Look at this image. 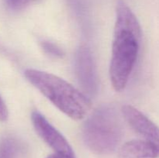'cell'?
Masks as SVG:
<instances>
[{"label": "cell", "mask_w": 159, "mask_h": 158, "mask_svg": "<svg viewBox=\"0 0 159 158\" xmlns=\"http://www.w3.org/2000/svg\"><path fill=\"white\" fill-rule=\"evenodd\" d=\"M141 29L136 15L124 2L116 6L110 77L116 91L124 90L138 58Z\"/></svg>", "instance_id": "6da1fadb"}, {"label": "cell", "mask_w": 159, "mask_h": 158, "mask_svg": "<svg viewBox=\"0 0 159 158\" xmlns=\"http://www.w3.org/2000/svg\"><path fill=\"white\" fill-rule=\"evenodd\" d=\"M24 74L36 88L68 117L79 120L89 112V99L64 79L35 69L26 70Z\"/></svg>", "instance_id": "7a4b0ae2"}, {"label": "cell", "mask_w": 159, "mask_h": 158, "mask_svg": "<svg viewBox=\"0 0 159 158\" xmlns=\"http://www.w3.org/2000/svg\"><path fill=\"white\" fill-rule=\"evenodd\" d=\"M123 136L122 125L116 110L110 106L98 108L85 121L82 137L96 154H109L116 150Z\"/></svg>", "instance_id": "3957f363"}, {"label": "cell", "mask_w": 159, "mask_h": 158, "mask_svg": "<svg viewBox=\"0 0 159 158\" xmlns=\"http://www.w3.org/2000/svg\"><path fill=\"white\" fill-rule=\"evenodd\" d=\"M31 119L37 134L56 153L75 158L72 149L67 139L45 119L44 116L38 112H34L31 116Z\"/></svg>", "instance_id": "277c9868"}, {"label": "cell", "mask_w": 159, "mask_h": 158, "mask_svg": "<svg viewBox=\"0 0 159 158\" xmlns=\"http://www.w3.org/2000/svg\"><path fill=\"white\" fill-rule=\"evenodd\" d=\"M75 73L79 84L85 92L93 95L98 91L97 71L91 50L86 46H81L75 56Z\"/></svg>", "instance_id": "5b68a950"}, {"label": "cell", "mask_w": 159, "mask_h": 158, "mask_svg": "<svg viewBox=\"0 0 159 158\" xmlns=\"http://www.w3.org/2000/svg\"><path fill=\"white\" fill-rule=\"evenodd\" d=\"M122 112L129 125L143 139L152 143L159 148V128L152 121L131 105H124Z\"/></svg>", "instance_id": "8992f818"}, {"label": "cell", "mask_w": 159, "mask_h": 158, "mask_svg": "<svg viewBox=\"0 0 159 158\" xmlns=\"http://www.w3.org/2000/svg\"><path fill=\"white\" fill-rule=\"evenodd\" d=\"M119 158H158L159 148L145 139H133L125 143L118 152Z\"/></svg>", "instance_id": "52a82bcc"}, {"label": "cell", "mask_w": 159, "mask_h": 158, "mask_svg": "<svg viewBox=\"0 0 159 158\" xmlns=\"http://www.w3.org/2000/svg\"><path fill=\"white\" fill-rule=\"evenodd\" d=\"M21 152V145L13 137H6L0 142V158H17Z\"/></svg>", "instance_id": "ba28073f"}, {"label": "cell", "mask_w": 159, "mask_h": 158, "mask_svg": "<svg viewBox=\"0 0 159 158\" xmlns=\"http://www.w3.org/2000/svg\"><path fill=\"white\" fill-rule=\"evenodd\" d=\"M41 47L43 51L49 56L53 57H61L64 55V52L58 46L48 41H43L41 43Z\"/></svg>", "instance_id": "9c48e42d"}, {"label": "cell", "mask_w": 159, "mask_h": 158, "mask_svg": "<svg viewBox=\"0 0 159 158\" xmlns=\"http://www.w3.org/2000/svg\"><path fill=\"white\" fill-rule=\"evenodd\" d=\"M30 0H6V6L11 10L17 11L23 9Z\"/></svg>", "instance_id": "30bf717a"}, {"label": "cell", "mask_w": 159, "mask_h": 158, "mask_svg": "<svg viewBox=\"0 0 159 158\" xmlns=\"http://www.w3.org/2000/svg\"><path fill=\"white\" fill-rule=\"evenodd\" d=\"M8 116H9L8 108L3 99L0 96V121L1 122H5V121L7 120Z\"/></svg>", "instance_id": "8fae6325"}, {"label": "cell", "mask_w": 159, "mask_h": 158, "mask_svg": "<svg viewBox=\"0 0 159 158\" xmlns=\"http://www.w3.org/2000/svg\"><path fill=\"white\" fill-rule=\"evenodd\" d=\"M47 158H71V157H68V156H62V155L57 154V153H54V154L50 155V156H48Z\"/></svg>", "instance_id": "7c38bea8"}]
</instances>
